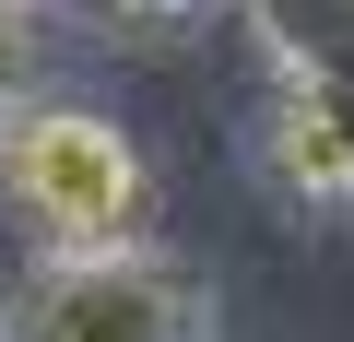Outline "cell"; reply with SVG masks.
I'll return each mask as SVG.
<instances>
[{
    "label": "cell",
    "mask_w": 354,
    "mask_h": 342,
    "mask_svg": "<svg viewBox=\"0 0 354 342\" xmlns=\"http://www.w3.org/2000/svg\"><path fill=\"white\" fill-rule=\"evenodd\" d=\"M0 213L36 236V260H118L153 248V165L83 95H24L0 118Z\"/></svg>",
    "instance_id": "obj_1"
},
{
    "label": "cell",
    "mask_w": 354,
    "mask_h": 342,
    "mask_svg": "<svg viewBox=\"0 0 354 342\" xmlns=\"http://www.w3.org/2000/svg\"><path fill=\"white\" fill-rule=\"evenodd\" d=\"M0 342H225V307L165 248L36 260L12 295H0Z\"/></svg>",
    "instance_id": "obj_2"
},
{
    "label": "cell",
    "mask_w": 354,
    "mask_h": 342,
    "mask_svg": "<svg viewBox=\"0 0 354 342\" xmlns=\"http://www.w3.org/2000/svg\"><path fill=\"white\" fill-rule=\"evenodd\" d=\"M260 153H272V178L295 189V201H354V106L330 95V83H295V71H272V106H260Z\"/></svg>",
    "instance_id": "obj_3"
},
{
    "label": "cell",
    "mask_w": 354,
    "mask_h": 342,
    "mask_svg": "<svg viewBox=\"0 0 354 342\" xmlns=\"http://www.w3.org/2000/svg\"><path fill=\"white\" fill-rule=\"evenodd\" d=\"M236 12L260 24L272 71H295V83H330V95L354 106V0H236Z\"/></svg>",
    "instance_id": "obj_4"
},
{
    "label": "cell",
    "mask_w": 354,
    "mask_h": 342,
    "mask_svg": "<svg viewBox=\"0 0 354 342\" xmlns=\"http://www.w3.org/2000/svg\"><path fill=\"white\" fill-rule=\"evenodd\" d=\"M36 48H48V0H0V118L36 95Z\"/></svg>",
    "instance_id": "obj_5"
},
{
    "label": "cell",
    "mask_w": 354,
    "mask_h": 342,
    "mask_svg": "<svg viewBox=\"0 0 354 342\" xmlns=\"http://www.w3.org/2000/svg\"><path fill=\"white\" fill-rule=\"evenodd\" d=\"M59 12L106 24V36H177V24H201V12H225V0H59Z\"/></svg>",
    "instance_id": "obj_6"
}]
</instances>
